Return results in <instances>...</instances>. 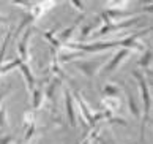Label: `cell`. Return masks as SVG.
Segmentation results:
<instances>
[{"label": "cell", "mask_w": 153, "mask_h": 144, "mask_svg": "<svg viewBox=\"0 0 153 144\" xmlns=\"http://www.w3.org/2000/svg\"><path fill=\"white\" fill-rule=\"evenodd\" d=\"M133 76L136 78V81L139 84V89H140V95H142V101H144V116H142V124H140V142H144L145 140V127L149 124V119H150V111H152V95H150V87H149V81L145 79V76L142 73H139L137 70L133 71Z\"/></svg>", "instance_id": "obj_1"}, {"label": "cell", "mask_w": 153, "mask_h": 144, "mask_svg": "<svg viewBox=\"0 0 153 144\" xmlns=\"http://www.w3.org/2000/svg\"><path fill=\"white\" fill-rule=\"evenodd\" d=\"M117 46H123V41H106V43H92V44H70L68 48L73 49H79V51H87V52H98V51H104V49H111V48H117Z\"/></svg>", "instance_id": "obj_2"}, {"label": "cell", "mask_w": 153, "mask_h": 144, "mask_svg": "<svg viewBox=\"0 0 153 144\" xmlns=\"http://www.w3.org/2000/svg\"><path fill=\"white\" fill-rule=\"evenodd\" d=\"M137 21H139V18H133V19H128V21H123V22H114V21H112V22H109V24H106L104 27H101L100 30H96L95 35H104V33H109V32L122 30V28L134 26Z\"/></svg>", "instance_id": "obj_3"}, {"label": "cell", "mask_w": 153, "mask_h": 144, "mask_svg": "<svg viewBox=\"0 0 153 144\" xmlns=\"http://www.w3.org/2000/svg\"><path fill=\"white\" fill-rule=\"evenodd\" d=\"M128 56H129V49H125V48L120 49V51L117 52L115 57H112V59L107 62V65L104 67V70H103V73H101V74H109V73H112V71H114L115 68L122 63V60L126 59Z\"/></svg>", "instance_id": "obj_4"}, {"label": "cell", "mask_w": 153, "mask_h": 144, "mask_svg": "<svg viewBox=\"0 0 153 144\" xmlns=\"http://www.w3.org/2000/svg\"><path fill=\"white\" fill-rule=\"evenodd\" d=\"M30 30H27L24 33V37H22L21 43H19V59L22 63H25L27 59H29V49H27V46H29V40H30Z\"/></svg>", "instance_id": "obj_5"}, {"label": "cell", "mask_w": 153, "mask_h": 144, "mask_svg": "<svg viewBox=\"0 0 153 144\" xmlns=\"http://www.w3.org/2000/svg\"><path fill=\"white\" fill-rule=\"evenodd\" d=\"M65 103H66V112H68V119H70V125H76V114H74V108H73V97L70 94V90H65Z\"/></svg>", "instance_id": "obj_6"}, {"label": "cell", "mask_w": 153, "mask_h": 144, "mask_svg": "<svg viewBox=\"0 0 153 144\" xmlns=\"http://www.w3.org/2000/svg\"><path fill=\"white\" fill-rule=\"evenodd\" d=\"M77 67L84 71V74H87L88 78H92L93 74L96 73V70H98L100 62H85V63H79Z\"/></svg>", "instance_id": "obj_7"}, {"label": "cell", "mask_w": 153, "mask_h": 144, "mask_svg": "<svg viewBox=\"0 0 153 144\" xmlns=\"http://www.w3.org/2000/svg\"><path fill=\"white\" fill-rule=\"evenodd\" d=\"M19 67H21L22 73H24L25 79H27V84H29V89L33 92V90H35V78H33V74H32V71H30L29 65H27V63H21Z\"/></svg>", "instance_id": "obj_8"}, {"label": "cell", "mask_w": 153, "mask_h": 144, "mask_svg": "<svg viewBox=\"0 0 153 144\" xmlns=\"http://www.w3.org/2000/svg\"><path fill=\"white\" fill-rule=\"evenodd\" d=\"M103 94L107 98H115V97H118V94H120V89H118L115 84H106L104 89H103Z\"/></svg>", "instance_id": "obj_9"}, {"label": "cell", "mask_w": 153, "mask_h": 144, "mask_svg": "<svg viewBox=\"0 0 153 144\" xmlns=\"http://www.w3.org/2000/svg\"><path fill=\"white\" fill-rule=\"evenodd\" d=\"M79 21H81V19H77V21H76V24H73L71 27H68L65 32H62V33H60V41H59L60 44H65V43L68 41V40H70L71 33L74 32V28H76V26H77V22H79Z\"/></svg>", "instance_id": "obj_10"}, {"label": "cell", "mask_w": 153, "mask_h": 144, "mask_svg": "<svg viewBox=\"0 0 153 144\" xmlns=\"http://www.w3.org/2000/svg\"><path fill=\"white\" fill-rule=\"evenodd\" d=\"M152 59H153V52L152 49H147L145 54L142 56V59L139 60V67H144V68H149L152 65Z\"/></svg>", "instance_id": "obj_11"}, {"label": "cell", "mask_w": 153, "mask_h": 144, "mask_svg": "<svg viewBox=\"0 0 153 144\" xmlns=\"http://www.w3.org/2000/svg\"><path fill=\"white\" fill-rule=\"evenodd\" d=\"M43 95H44V92H43V86H39L38 89L33 90V108H35V109H36L39 105H41Z\"/></svg>", "instance_id": "obj_12"}, {"label": "cell", "mask_w": 153, "mask_h": 144, "mask_svg": "<svg viewBox=\"0 0 153 144\" xmlns=\"http://www.w3.org/2000/svg\"><path fill=\"white\" fill-rule=\"evenodd\" d=\"M128 106H129V109H131L133 116L139 117V108L136 106V101H134V97L131 95V92H128Z\"/></svg>", "instance_id": "obj_13"}, {"label": "cell", "mask_w": 153, "mask_h": 144, "mask_svg": "<svg viewBox=\"0 0 153 144\" xmlns=\"http://www.w3.org/2000/svg\"><path fill=\"white\" fill-rule=\"evenodd\" d=\"M21 59H16L14 62H10L8 65H3V67H0V73H8L10 70H13V68H16V67H19L21 65Z\"/></svg>", "instance_id": "obj_14"}, {"label": "cell", "mask_w": 153, "mask_h": 144, "mask_svg": "<svg viewBox=\"0 0 153 144\" xmlns=\"http://www.w3.org/2000/svg\"><path fill=\"white\" fill-rule=\"evenodd\" d=\"M5 117H7V111H5V108L0 109V127H5L7 125V120H5Z\"/></svg>", "instance_id": "obj_15"}, {"label": "cell", "mask_w": 153, "mask_h": 144, "mask_svg": "<svg viewBox=\"0 0 153 144\" xmlns=\"http://www.w3.org/2000/svg\"><path fill=\"white\" fill-rule=\"evenodd\" d=\"M11 141H13V138H11V136H5V138L0 140V144H10Z\"/></svg>", "instance_id": "obj_16"}, {"label": "cell", "mask_w": 153, "mask_h": 144, "mask_svg": "<svg viewBox=\"0 0 153 144\" xmlns=\"http://www.w3.org/2000/svg\"><path fill=\"white\" fill-rule=\"evenodd\" d=\"M8 94H10V89H5V90L2 92V94H0V103H2V100H3V98H5V97H7Z\"/></svg>", "instance_id": "obj_17"}, {"label": "cell", "mask_w": 153, "mask_h": 144, "mask_svg": "<svg viewBox=\"0 0 153 144\" xmlns=\"http://www.w3.org/2000/svg\"><path fill=\"white\" fill-rule=\"evenodd\" d=\"M144 11H150V13H153V3H149L144 7Z\"/></svg>", "instance_id": "obj_18"}, {"label": "cell", "mask_w": 153, "mask_h": 144, "mask_svg": "<svg viewBox=\"0 0 153 144\" xmlns=\"http://www.w3.org/2000/svg\"><path fill=\"white\" fill-rule=\"evenodd\" d=\"M90 30H92V26H90V27H84V30H82V37H87V33H88Z\"/></svg>", "instance_id": "obj_19"}, {"label": "cell", "mask_w": 153, "mask_h": 144, "mask_svg": "<svg viewBox=\"0 0 153 144\" xmlns=\"http://www.w3.org/2000/svg\"><path fill=\"white\" fill-rule=\"evenodd\" d=\"M152 86H153V82H152Z\"/></svg>", "instance_id": "obj_20"}]
</instances>
